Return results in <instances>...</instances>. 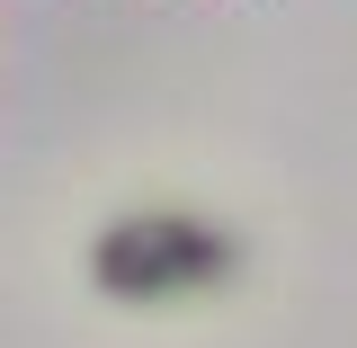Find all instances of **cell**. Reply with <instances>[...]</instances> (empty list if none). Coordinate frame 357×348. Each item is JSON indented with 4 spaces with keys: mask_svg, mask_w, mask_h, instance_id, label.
<instances>
[{
    "mask_svg": "<svg viewBox=\"0 0 357 348\" xmlns=\"http://www.w3.org/2000/svg\"><path fill=\"white\" fill-rule=\"evenodd\" d=\"M223 277V241L197 215H126L98 241V286L126 304H161V295H197Z\"/></svg>",
    "mask_w": 357,
    "mask_h": 348,
    "instance_id": "1",
    "label": "cell"
}]
</instances>
